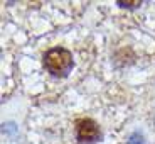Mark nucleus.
<instances>
[{"label":"nucleus","instance_id":"1","mask_svg":"<svg viewBox=\"0 0 155 144\" xmlns=\"http://www.w3.org/2000/svg\"><path fill=\"white\" fill-rule=\"evenodd\" d=\"M42 65L46 68V71H49L52 76L62 78L69 75V71L74 66V61L69 49H66V47H52V49L44 53Z\"/></svg>","mask_w":155,"mask_h":144},{"label":"nucleus","instance_id":"2","mask_svg":"<svg viewBox=\"0 0 155 144\" xmlns=\"http://www.w3.org/2000/svg\"><path fill=\"white\" fill-rule=\"evenodd\" d=\"M76 137L79 142H94L101 137L100 125L93 119H81L76 124Z\"/></svg>","mask_w":155,"mask_h":144},{"label":"nucleus","instance_id":"3","mask_svg":"<svg viewBox=\"0 0 155 144\" xmlns=\"http://www.w3.org/2000/svg\"><path fill=\"white\" fill-rule=\"evenodd\" d=\"M116 4L120 5V7H128V9H135V7H140L142 2L140 0H135V2H123V0H118Z\"/></svg>","mask_w":155,"mask_h":144},{"label":"nucleus","instance_id":"4","mask_svg":"<svg viewBox=\"0 0 155 144\" xmlns=\"http://www.w3.org/2000/svg\"><path fill=\"white\" fill-rule=\"evenodd\" d=\"M127 144H143V136L140 132H135V134H132V137L128 139V142Z\"/></svg>","mask_w":155,"mask_h":144}]
</instances>
